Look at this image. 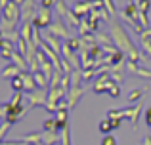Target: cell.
<instances>
[{
  "instance_id": "1",
  "label": "cell",
  "mask_w": 151,
  "mask_h": 145,
  "mask_svg": "<svg viewBox=\"0 0 151 145\" xmlns=\"http://www.w3.org/2000/svg\"><path fill=\"white\" fill-rule=\"evenodd\" d=\"M109 34H111V38H113V46H117L119 52L124 54L126 59L134 61V63H138V61H144V54H142L140 50L136 48V44L132 42L130 34L126 33V29H124V27H122L119 21H113Z\"/></svg>"
},
{
  "instance_id": "2",
  "label": "cell",
  "mask_w": 151,
  "mask_h": 145,
  "mask_svg": "<svg viewBox=\"0 0 151 145\" xmlns=\"http://www.w3.org/2000/svg\"><path fill=\"white\" fill-rule=\"evenodd\" d=\"M46 33L52 34V36H55V38H65V40L73 38L69 27H67V23L63 21V19H54V21H52V25L46 29Z\"/></svg>"
},
{
  "instance_id": "3",
  "label": "cell",
  "mask_w": 151,
  "mask_h": 145,
  "mask_svg": "<svg viewBox=\"0 0 151 145\" xmlns=\"http://www.w3.org/2000/svg\"><path fill=\"white\" fill-rule=\"evenodd\" d=\"M48 92L50 90H46V88H37V90L27 94V99H29L31 107H46V103H48Z\"/></svg>"
},
{
  "instance_id": "4",
  "label": "cell",
  "mask_w": 151,
  "mask_h": 145,
  "mask_svg": "<svg viewBox=\"0 0 151 145\" xmlns=\"http://www.w3.org/2000/svg\"><path fill=\"white\" fill-rule=\"evenodd\" d=\"M61 54H63L61 57H63V59H65L73 69H82V63H81V57H78V52H75V50L71 48L69 44H67V40L61 44Z\"/></svg>"
},
{
  "instance_id": "5",
  "label": "cell",
  "mask_w": 151,
  "mask_h": 145,
  "mask_svg": "<svg viewBox=\"0 0 151 145\" xmlns=\"http://www.w3.org/2000/svg\"><path fill=\"white\" fill-rule=\"evenodd\" d=\"M52 10H48V8H42L37 11V17L33 19V27H37V29H48V27L52 25Z\"/></svg>"
},
{
  "instance_id": "6",
  "label": "cell",
  "mask_w": 151,
  "mask_h": 145,
  "mask_svg": "<svg viewBox=\"0 0 151 145\" xmlns=\"http://www.w3.org/2000/svg\"><path fill=\"white\" fill-rule=\"evenodd\" d=\"M25 115H27V109H25V107H21V105H10V103H8L6 122H10V124H15L17 120H21Z\"/></svg>"
},
{
  "instance_id": "7",
  "label": "cell",
  "mask_w": 151,
  "mask_h": 145,
  "mask_svg": "<svg viewBox=\"0 0 151 145\" xmlns=\"http://www.w3.org/2000/svg\"><path fill=\"white\" fill-rule=\"evenodd\" d=\"M35 0H25L21 4V23H31L37 17V10H35Z\"/></svg>"
},
{
  "instance_id": "8",
  "label": "cell",
  "mask_w": 151,
  "mask_h": 145,
  "mask_svg": "<svg viewBox=\"0 0 151 145\" xmlns=\"http://www.w3.org/2000/svg\"><path fill=\"white\" fill-rule=\"evenodd\" d=\"M71 10H73L78 17H88L90 11L94 10V0H77Z\"/></svg>"
},
{
  "instance_id": "9",
  "label": "cell",
  "mask_w": 151,
  "mask_h": 145,
  "mask_svg": "<svg viewBox=\"0 0 151 145\" xmlns=\"http://www.w3.org/2000/svg\"><path fill=\"white\" fill-rule=\"evenodd\" d=\"M122 111H124V119H130V120H132V128L136 130V128H138V120H140V115H142V111H144L142 101H140V105H134V107H124Z\"/></svg>"
},
{
  "instance_id": "10",
  "label": "cell",
  "mask_w": 151,
  "mask_h": 145,
  "mask_svg": "<svg viewBox=\"0 0 151 145\" xmlns=\"http://www.w3.org/2000/svg\"><path fill=\"white\" fill-rule=\"evenodd\" d=\"M126 69H128L132 74H138V76H142V78H151V71H149V69L140 67L138 63H134V61H130V59H126Z\"/></svg>"
},
{
  "instance_id": "11",
  "label": "cell",
  "mask_w": 151,
  "mask_h": 145,
  "mask_svg": "<svg viewBox=\"0 0 151 145\" xmlns=\"http://www.w3.org/2000/svg\"><path fill=\"white\" fill-rule=\"evenodd\" d=\"M82 86H71V90H69V94L65 96V99L69 101V109H73L75 105H77V101L82 97Z\"/></svg>"
},
{
  "instance_id": "12",
  "label": "cell",
  "mask_w": 151,
  "mask_h": 145,
  "mask_svg": "<svg viewBox=\"0 0 151 145\" xmlns=\"http://www.w3.org/2000/svg\"><path fill=\"white\" fill-rule=\"evenodd\" d=\"M19 76H21L23 84H25V92H27V94L38 88V86H37V80H35V74L31 73V71H23V73H19Z\"/></svg>"
},
{
  "instance_id": "13",
  "label": "cell",
  "mask_w": 151,
  "mask_h": 145,
  "mask_svg": "<svg viewBox=\"0 0 151 145\" xmlns=\"http://www.w3.org/2000/svg\"><path fill=\"white\" fill-rule=\"evenodd\" d=\"M67 120H69V109H59L58 113H55V122H58V132H61L63 128H67L69 124H67Z\"/></svg>"
},
{
  "instance_id": "14",
  "label": "cell",
  "mask_w": 151,
  "mask_h": 145,
  "mask_svg": "<svg viewBox=\"0 0 151 145\" xmlns=\"http://www.w3.org/2000/svg\"><path fill=\"white\" fill-rule=\"evenodd\" d=\"M42 40H44V42L50 46L52 50H54L55 54H59V56H61V44H63V40H59V38L52 36V34H48V33H46L44 36H42Z\"/></svg>"
},
{
  "instance_id": "15",
  "label": "cell",
  "mask_w": 151,
  "mask_h": 145,
  "mask_svg": "<svg viewBox=\"0 0 151 145\" xmlns=\"http://www.w3.org/2000/svg\"><path fill=\"white\" fill-rule=\"evenodd\" d=\"M58 141H61V134L42 130V145H55Z\"/></svg>"
},
{
  "instance_id": "16",
  "label": "cell",
  "mask_w": 151,
  "mask_h": 145,
  "mask_svg": "<svg viewBox=\"0 0 151 145\" xmlns=\"http://www.w3.org/2000/svg\"><path fill=\"white\" fill-rule=\"evenodd\" d=\"M12 63H14V65H15V67H17L21 73H23V71H29V63H27V59H25V57H23L21 54L17 52V50H15L14 57H12Z\"/></svg>"
},
{
  "instance_id": "17",
  "label": "cell",
  "mask_w": 151,
  "mask_h": 145,
  "mask_svg": "<svg viewBox=\"0 0 151 145\" xmlns=\"http://www.w3.org/2000/svg\"><path fill=\"white\" fill-rule=\"evenodd\" d=\"M63 21L67 23V27H77V29H78V27H81V23H82V19L78 17L73 10H69V11H67V15L63 17Z\"/></svg>"
},
{
  "instance_id": "18",
  "label": "cell",
  "mask_w": 151,
  "mask_h": 145,
  "mask_svg": "<svg viewBox=\"0 0 151 145\" xmlns=\"http://www.w3.org/2000/svg\"><path fill=\"white\" fill-rule=\"evenodd\" d=\"M19 73H21V71H19V69L15 67L14 63H10V65H8V67L2 71V74H0V76H2V78H10V80H12V78L19 76Z\"/></svg>"
},
{
  "instance_id": "19",
  "label": "cell",
  "mask_w": 151,
  "mask_h": 145,
  "mask_svg": "<svg viewBox=\"0 0 151 145\" xmlns=\"http://www.w3.org/2000/svg\"><path fill=\"white\" fill-rule=\"evenodd\" d=\"M111 130H115L113 122H111L109 119H103L101 122H100V132H101L103 136H111Z\"/></svg>"
},
{
  "instance_id": "20",
  "label": "cell",
  "mask_w": 151,
  "mask_h": 145,
  "mask_svg": "<svg viewBox=\"0 0 151 145\" xmlns=\"http://www.w3.org/2000/svg\"><path fill=\"white\" fill-rule=\"evenodd\" d=\"M54 10H55V14L59 15V17H65L67 15V11H69V8H67V4H65V0H58V4L54 6Z\"/></svg>"
},
{
  "instance_id": "21",
  "label": "cell",
  "mask_w": 151,
  "mask_h": 145,
  "mask_svg": "<svg viewBox=\"0 0 151 145\" xmlns=\"http://www.w3.org/2000/svg\"><path fill=\"white\" fill-rule=\"evenodd\" d=\"M96 42H98L100 46H111L113 38H111V34H105V33H96Z\"/></svg>"
},
{
  "instance_id": "22",
  "label": "cell",
  "mask_w": 151,
  "mask_h": 145,
  "mask_svg": "<svg viewBox=\"0 0 151 145\" xmlns=\"http://www.w3.org/2000/svg\"><path fill=\"white\" fill-rule=\"evenodd\" d=\"M107 94H109V96L113 97V99H117V97L121 96V86L115 84V82L111 80V82H109V88H107Z\"/></svg>"
},
{
  "instance_id": "23",
  "label": "cell",
  "mask_w": 151,
  "mask_h": 145,
  "mask_svg": "<svg viewBox=\"0 0 151 145\" xmlns=\"http://www.w3.org/2000/svg\"><path fill=\"white\" fill-rule=\"evenodd\" d=\"M12 88H14V92H25V84H23V80H21V76H15V78H12Z\"/></svg>"
},
{
  "instance_id": "24",
  "label": "cell",
  "mask_w": 151,
  "mask_h": 145,
  "mask_svg": "<svg viewBox=\"0 0 151 145\" xmlns=\"http://www.w3.org/2000/svg\"><path fill=\"white\" fill-rule=\"evenodd\" d=\"M44 130L46 132H58V122H55V116L44 120Z\"/></svg>"
},
{
  "instance_id": "25",
  "label": "cell",
  "mask_w": 151,
  "mask_h": 145,
  "mask_svg": "<svg viewBox=\"0 0 151 145\" xmlns=\"http://www.w3.org/2000/svg\"><path fill=\"white\" fill-rule=\"evenodd\" d=\"M144 94H145V90H132V92L128 94V101H130V103H136L138 99L144 97Z\"/></svg>"
},
{
  "instance_id": "26",
  "label": "cell",
  "mask_w": 151,
  "mask_h": 145,
  "mask_svg": "<svg viewBox=\"0 0 151 145\" xmlns=\"http://www.w3.org/2000/svg\"><path fill=\"white\" fill-rule=\"evenodd\" d=\"M96 74H100V71H98V69H84V71H82V82L92 80Z\"/></svg>"
},
{
  "instance_id": "27",
  "label": "cell",
  "mask_w": 151,
  "mask_h": 145,
  "mask_svg": "<svg viewBox=\"0 0 151 145\" xmlns=\"http://www.w3.org/2000/svg\"><path fill=\"white\" fill-rule=\"evenodd\" d=\"M107 119L115 120V119H124V111L122 109H111V111H107Z\"/></svg>"
},
{
  "instance_id": "28",
  "label": "cell",
  "mask_w": 151,
  "mask_h": 145,
  "mask_svg": "<svg viewBox=\"0 0 151 145\" xmlns=\"http://www.w3.org/2000/svg\"><path fill=\"white\" fill-rule=\"evenodd\" d=\"M59 134H61V141H59V143H61V145H71V132H69V126L63 128Z\"/></svg>"
},
{
  "instance_id": "29",
  "label": "cell",
  "mask_w": 151,
  "mask_h": 145,
  "mask_svg": "<svg viewBox=\"0 0 151 145\" xmlns=\"http://www.w3.org/2000/svg\"><path fill=\"white\" fill-rule=\"evenodd\" d=\"M67 44H69L75 52H78V50H81V46H82V40H81V36H73V38H69V40H67Z\"/></svg>"
},
{
  "instance_id": "30",
  "label": "cell",
  "mask_w": 151,
  "mask_h": 145,
  "mask_svg": "<svg viewBox=\"0 0 151 145\" xmlns=\"http://www.w3.org/2000/svg\"><path fill=\"white\" fill-rule=\"evenodd\" d=\"M14 54H15V48H4V50H0V57L6 59V61H12Z\"/></svg>"
},
{
  "instance_id": "31",
  "label": "cell",
  "mask_w": 151,
  "mask_h": 145,
  "mask_svg": "<svg viewBox=\"0 0 151 145\" xmlns=\"http://www.w3.org/2000/svg\"><path fill=\"white\" fill-rule=\"evenodd\" d=\"M149 8H151V0H138V10L142 14H147Z\"/></svg>"
},
{
  "instance_id": "32",
  "label": "cell",
  "mask_w": 151,
  "mask_h": 145,
  "mask_svg": "<svg viewBox=\"0 0 151 145\" xmlns=\"http://www.w3.org/2000/svg\"><path fill=\"white\" fill-rule=\"evenodd\" d=\"M21 101H23V92H14V97L8 103L10 105H21Z\"/></svg>"
},
{
  "instance_id": "33",
  "label": "cell",
  "mask_w": 151,
  "mask_h": 145,
  "mask_svg": "<svg viewBox=\"0 0 151 145\" xmlns=\"http://www.w3.org/2000/svg\"><path fill=\"white\" fill-rule=\"evenodd\" d=\"M142 40V50L151 57V38H140Z\"/></svg>"
},
{
  "instance_id": "34",
  "label": "cell",
  "mask_w": 151,
  "mask_h": 145,
  "mask_svg": "<svg viewBox=\"0 0 151 145\" xmlns=\"http://www.w3.org/2000/svg\"><path fill=\"white\" fill-rule=\"evenodd\" d=\"M103 8L107 10L109 15H115V2L113 0H103Z\"/></svg>"
},
{
  "instance_id": "35",
  "label": "cell",
  "mask_w": 151,
  "mask_h": 145,
  "mask_svg": "<svg viewBox=\"0 0 151 145\" xmlns=\"http://www.w3.org/2000/svg\"><path fill=\"white\" fill-rule=\"evenodd\" d=\"M10 126H12V124H10V122H4V124H2V128H0V143H2V139H4V136H6V134H8V130H10Z\"/></svg>"
},
{
  "instance_id": "36",
  "label": "cell",
  "mask_w": 151,
  "mask_h": 145,
  "mask_svg": "<svg viewBox=\"0 0 151 145\" xmlns=\"http://www.w3.org/2000/svg\"><path fill=\"white\" fill-rule=\"evenodd\" d=\"M101 145H117V139H115L113 136H105V138L101 139Z\"/></svg>"
},
{
  "instance_id": "37",
  "label": "cell",
  "mask_w": 151,
  "mask_h": 145,
  "mask_svg": "<svg viewBox=\"0 0 151 145\" xmlns=\"http://www.w3.org/2000/svg\"><path fill=\"white\" fill-rule=\"evenodd\" d=\"M55 4H58V0H42L40 6H42V8H48V10H52Z\"/></svg>"
},
{
  "instance_id": "38",
  "label": "cell",
  "mask_w": 151,
  "mask_h": 145,
  "mask_svg": "<svg viewBox=\"0 0 151 145\" xmlns=\"http://www.w3.org/2000/svg\"><path fill=\"white\" fill-rule=\"evenodd\" d=\"M145 124L151 128V107H147L145 109Z\"/></svg>"
},
{
  "instance_id": "39",
  "label": "cell",
  "mask_w": 151,
  "mask_h": 145,
  "mask_svg": "<svg viewBox=\"0 0 151 145\" xmlns=\"http://www.w3.org/2000/svg\"><path fill=\"white\" fill-rule=\"evenodd\" d=\"M6 113H8V103H0V116H4L6 119Z\"/></svg>"
},
{
  "instance_id": "40",
  "label": "cell",
  "mask_w": 151,
  "mask_h": 145,
  "mask_svg": "<svg viewBox=\"0 0 151 145\" xmlns=\"http://www.w3.org/2000/svg\"><path fill=\"white\" fill-rule=\"evenodd\" d=\"M109 120H111V119H109ZM111 122H113V128H121L122 120H121V119H115V120H111Z\"/></svg>"
},
{
  "instance_id": "41",
  "label": "cell",
  "mask_w": 151,
  "mask_h": 145,
  "mask_svg": "<svg viewBox=\"0 0 151 145\" xmlns=\"http://www.w3.org/2000/svg\"><path fill=\"white\" fill-rule=\"evenodd\" d=\"M144 145H151V136H145L144 138Z\"/></svg>"
},
{
  "instance_id": "42",
  "label": "cell",
  "mask_w": 151,
  "mask_h": 145,
  "mask_svg": "<svg viewBox=\"0 0 151 145\" xmlns=\"http://www.w3.org/2000/svg\"><path fill=\"white\" fill-rule=\"evenodd\" d=\"M12 2H15V4H17V6H21V4L25 2V0H12Z\"/></svg>"
},
{
  "instance_id": "43",
  "label": "cell",
  "mask_w": 151,
  "mask_h": 145,
  "mask_svg": "<svg viewBox=\"0 0 151 145\" xmlns=\"http://www.w3.org/2000/svg\"><path fill=\"white\" fill-rule=\"evenodd\" d=\"M0 38H4V33H2V31H0Z\"/></svg>"
},
{
  "instance_id": "44",
  "label": "cell",
  "mask_w": 151,
  "mask_h": 145,
  "mask_svg": "<svg viewBox=\"0 0 151 145\" xmlns=\"http://www.w3.org/2000/svg\"><path fill=\"white\" fill-rule=\"evenodd\" d=\"M0 128H2V124H0Z\"/></svg>"
}]
</instances>
